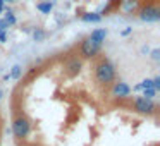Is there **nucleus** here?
Returning a JSON list of instances; mask_svg holds the SVG:
<instances>
[{
	"mask_svg": "<svg viewBox=\"0 0 160 146\" xmlns=\"http://www.w3.org/2000/svg\"><path fill=\"white\" fill-rule=\"evenodd\" d=\"M129 91H131V88H129L126 83H117L114 86V95L115 96H128Z\"/></svg>",
	"mask_w": 160,
	"mask_h": 146,
	"instance_id": "6",
	"label": "nucleus"
},
{
	"mask_svg": "<svg viewBox=\"0 0 160 146\" xmlns=\"http://www.w3.org/2000/svg\"><path fill=\"white\" fill-rule=\"evenodd\" d=\"M2 2H7V0H2Z\"/></svg>",
	"mask_w": 160,
	"mask_h": 146,
	"instance_id": "21",
	"label": "nucleus"
},
{
	"mask_svg": "<svg viewBox=\"0 0 160 146\" xmlns=\"http://www.w3.org/2000/svg\"><path fill=\"white\" fill-rule=\"evenodd\" d=\"M160 88V77H157V79H153V90H158Z\"/></svg>",
	"mask_w": 160,
	"mask_h": 146,
	"instance_id": "16",
	"label": "nucleus"
},
{
	"mask_svg": "<svg viewBox=\"0 0 160 146\" xmlns=\"http://www.w3.org/2000/svg\"><path fill=\"white\" fill-rule=\"evenodd\" d=\"M7 28H9V24L4 21V19H0V31H5Z\"/></svg>",
	"mask_w": 160,
	"mask_h": 146,
	"instance_id": "15",
	"label": "nucleus"
},
{
	"mask_svg": "<svg viewBox=\"0 0 160 146\" xmlns=\"http://www.w3.org/2000/svg\"><path fill=\"white\" fill-rule=\"evenodd\" d=\"M114 76H115V71L108 62H103L97 67V77L100 83H110L114 79Z\"/></svg>",
	"mask_w": 160,
	"mask_h": 146,
	"instance_id": "1",
	"label": "nucleus"
},
{
	"mask_svg": "<svg viewBox=\"0 0 160 146\" xmlns=\"http://www.w3.org/2000/svg\"><path fill=\"white\" fill-rule=\"evenodd\" d=\"M129 33H131V28H128V29H124V31H122V35H129Z\"/></svg>",
	"mask_w": 160,
	"mask_h": 146,
	"instance_id": "19",
	"label": "nucleus"
},
{
	"mask_svg": "<svg viewBox=\"0 0 160 146\" xmlns=\"http://www.w3.org/2000/svg\"><path fill=\"white\" fill-rule=\"evenodd\" d=\"M100 19H102L100 14H84L83 16V21H86V22H98Z\"/></svg>",
	"mask_w": 160,
	"mask_h": 146,
	"instance_id": "8",
	"label": "nucleus"
},
{
	"mask_svg": "<svg viewBox=\"0 0 160 146\" xmlns=\"http://www.w3.org/2000/svg\"><path fill=\"white\" fill-rule=\"evenodd\" d=\"M0 96H2V93H0Z\"/></svg>",
	"mask_w": 160,
	"mask_h": 146,
	"instance_id": "22",
	"label": "nucleus"
},
{
	"mask_svg": "<svg viewBox=\"0 0 160 146\" xmlns=\"http://www.w3.org/2000/svg\"><path fill=\"white\" fill-rule=\"evenodd\" d=\"M7 36H5V31H0V41H5Z\"/></svg>",
	"mask_w": 160,
	"mask_h": 146,
	"instance_id": "18",
	"label": "nucleus"
},
{
	"mask_svg": "<svg viewBox=\"0 0 160 146\" xmlns=\"http://www.w3.org/2000/svg\"><path fill=\"white\" fill-rule=\"evenodd\" d=\"M98 48H100V43H97L93 38H86V40L83 41L81 52H83L84 57H91V55H95V53L98 52Z\"/></svg>",
	"mask_w": 160,
	"mask_h": 146,
	"instance_id": "3",
	"label": "nucleus"
},
{
	"mask_svg": "<svg viewBox=\"0 0 160 146\" xmlns=\"http://www.w3.org/2000/svg\"><path fill=\"white\" fill-rule=\"evenodd\" d=\"M12 131H14V134L18 136V138H24L29 132V122L26 120L24 117H19L18 120L12 124Z\"/></svg>",
	"mask_w": 160,
	"mask_h": 146,
	"instance_id": "2",
	"label": "nucleus"
},
{
	"mask_svg": "<svg viewBox=\"0 0 160 146\" xmlns=\"http://www.w3.org/2000/svg\"><path fill=\"white\" fill-rule=\"evenodd\" d=\"M38 11L48 14V12L52 11V4H50V2H42V4H38Z\"/></svg>",
	"mask_w": 160,
	"mask_h": 146,
	"instance_id": "9",
	"label": "nucleus"
},
{
	"mask_svg": "<svg viewBox=\"0 0 160 146\" xmlns=\"http://www.w3.org/2000/svg\"><path fill=\"white\" fill-rule=\"evenodd\" d=\"M152 96H155V90H153V88L145 90V98H150V100H152Z\"/></svg>",
	"mask_w": 160,
	"mask_h": 146,
	"instance_id": "14",
	"label": "nucleus"
},
{
	"mask_svg": "<svg viewBox=\"0 0 160 146\" xmlns=\"http://www.w3.org/2000/svg\"><path fill=\"white\" fill-rule=\"evenodd\" d=\"M79 67H81V64L78 62V60H72V62L69 64V69H71V72H72V74L79 72Z\"/></svg>",
	"mask_w": 160,
	"mask_h": 146,
	"instance_id": "10",
	"label": "nucleus"
},
{
	"mask_svg": "<svg viewBox=\"0 0 160 146\" xmlns=\"http://www.w3.org/2000/svg\"><path fill=\"white\" fill-rule=\"evenodd\" d=\"M33 38H35L36 41H42V40L45 38V31H42V29H36V31L33 33Z\"/></svg>",
	"mask_w": 160,
	"mask_h": 146,
	"instance_id": "11",
	"label": "nucleus"
},
{
	"mask_svg": "<svg viewBox=\"0 0 160 146\" xmlns=\"http://www.w3.org/2000/svg\"><path fill=\"white\" fill-rule=\"evenodd\" d=\"M152 57H153V60H158V59H160V50H153V52H152Z\"/></svg>",
	"mask_w": 160,
	"mask_h": 146,
	"instance_id": "17",
	"label": "nucleus"
},
{
	"mask_svg": "<svg viewBox=\"0 0 160 146\" xmlns=\"http://www.w3.org/2000/svg\"><path fill=\"white\" fill-rule=\"evenodd\" d=\"M134 105H136V110H138V112H141V114H152V112H153V108H155L153 101L150 100V98H145V96L138 98Z\"/></svg>",
	"mask_w": 160,
	"mask_h": 146,
	"instance_id": "4",
	"label": "nucleus"
},
{
	"mask_svg": "<svg viewBox=\"0 0 160 146\" xmlns=\"http://www.w3.org/2000/svg\"><path fill=\"white\" fill-rule=\"evenodd\" d=\"M105 36H107V31H105V29H95V31L91 33L90 38H93L97 43L102 45V41H105Z\"/></svg>",
	"mask_w": 160,
	"mask_h": 146,
	"instance_id": "7",
	"label": "nucleus"
},
{
	"mask_svg": "<svg viewBox=\"0 0 160 146\" xmlns=\"http://www.w3.org/2000/svg\"><path fill=\"white\" fill-rule=\"evenodd\" d=\"M11 76H12V77H19V76H21V67H19V66L12 67V72H11Z\"/></svg>",
	"mask_w": 160,
	"mask_h": 146,
	"instance_id": "13",
	"label": "nucleus"
},
{
	"mask_svg": "<svg viewBox=\"0 0 160 146\" xmlns=\"http://www.w3.org/2000/svg\"><path fill=\"white\" fill-rule=\"evenodd\" d=\"M4 21L7 22V24H14V22H16V17L11 14V12H7V16H5V19H4Z\"/></svg>",
	"mask_w": 160,
	"mask_h": 146,
	"instance_id": "12",
	"label": "nucleus"
},
{
	"mask_svg": "<svg viewBox=\"0 0 160 146\" xmlns=\"http://www.w3.org/2000/svg\"><path fill=\"white\" fill-rule=\"evenodd\" d=\"M2 9H4V2L0 0V12H2Z\"/></svg>",
	"mask_w": 160,
	"mask_h": 146,
	"instance_id": "20",
	"label": "nucleus"
},
{
	"mask_svg": "<svg viewBox=\"0 0 160 146\" xmlns=\"http://www.w3.org/2000/svg\"><path fill=\"white\" fill-rule=\"evenodd\" d=\"M141 19L146 22H155L160 19V11L155 7H146L141 11Z\"/></svg>",
	"mask_w": 160,
	"mask_h": 146,
	"instance_id": "5",
	"label": "nucleus"
}]
</instances>
